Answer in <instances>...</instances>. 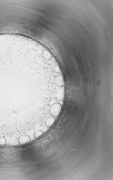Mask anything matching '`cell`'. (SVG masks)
I'll use <instances>...</instances> for the list:
<instances>
[{
    "label": "cell",
    "instance_id": "obj_5",
    "mask_svg": "<svg viewBox=\"0 0 113 180\" xmlns=\"http://www.w3.org/2000/svg\"><path fill=\"white\" fill-rule=\"evenodd\" d=\"M43 56L46 59H49L52 58V55L48 51H45L43 52Z\"/></svg>",
    "mask_w": 113,
    "mask_h": 180
},
{
    "label": "cell",
    "instance_id": "obj_3",
    "mask_svg": "<svg viewBox=\"0 0 113 180\" xmlns=\"http://www.w3.org/2000/svg\"><path fill=\"white\" fill-rule=\"evenodd\" d=\"M55 84L57 86L62 87L64 86V82L63 77L62 75H59L55 79Z\"/></svg>",
    "mask_w": 113,
    "mask_h": 180
},
{
    "label": "cell",
    "instance_id": "obj_1",
    "mask_svg": "<svg viewBox=\"0 0 113 180\" xmlns=\"http://www.w3.org/2000/svg\"><path fill=\"white\" fill-rule=\"evenodd\" d=\"M62 107V106L59 103H56L53 104L50 107V114L53 117H57L61 111Z\"/></svg>",
    "mask_w": 113,
    "mask_h": 180
},
{
    "label": "cell",
    "instance_id": "obj_2",
    "mask_svg": "<svg viewBox=\"0 0 113 180\" xmlns=\"http://www.w3.org/2000/svg\"><path fill=\"white\" fill-rule=\"evenodd\" d=\"M31 141V139L27 135L21 136L19 139V143L20 144H24Z\"/></svg>",
    "mask_w": 113,
    "mask_h": 180
},
{
    "label": "cell",
    "instance_id": "obj_8",
    "mask_svg": "<svg viewBox=\"0 0 113 180\" xmlns=\"http://www.w3.org/2000/svg\"><path fill=\"white\" fill-rule=\"evenodd\" d=\"M55 72H57V73H59L60 72L59 68V67L57 65L55 66Z\"/></svg>",
    "mask_w": 113,
    "mask_h": 180
},
{
    "label": "cell",
    "instance_id": "obj_7",
    "mask_svg": "<svg viewBox=\"0 0 113 180\" xmlns=\"http://www.w3.org/2000/svg\"><path fill=\"white\" fill-rule=\"evenodd\" d=\"M6 144V140L4 137H0V145H4Z\"/></svg>",
    "mask_w": 113,
    "mask_h": 180
},
{
    "label": "cell",
    "instance_id": "obj_6",
    "mask_svg": "<svg viewBox=\"0 0 113 180\" xmlns=\"http://www.w3.org/2000/svg\"><path fill=\"white\" fill-rule=\"evenodd\" d=\"M44 134V132L42 130H39L36 131L34 134V137L36 139L39 137Z\"/></svg>",
    "mask_w": 113,
    "mask_h": 180
},
{
    "label": "cell",
    "instance_id": "obj_4",
    "mask_svg": "<svg viewBox=\"0 0 113 180\" xmlns=\"http://www.w3.org/2000/svg\"><path fill=\"white\" fill-rule=\"evenodd\" d=\"M56 121V119L53 117L48 118L46 121V125L47 128H50L53 125Z\"/></svg>",
    "mask_w": 113,
    "mask_h": 180
}]
</instances>
